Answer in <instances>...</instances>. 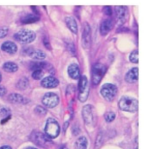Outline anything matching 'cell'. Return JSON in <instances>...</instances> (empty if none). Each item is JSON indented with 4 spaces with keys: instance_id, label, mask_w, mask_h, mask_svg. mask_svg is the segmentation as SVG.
<instances>
[{
    "instance_id": "6da1fadb",
    "label": "cell",
    "mask_w": 144,
    "mask_h": 149,
    "mask_svg": "<svg viewBox=\"0 0 144 149\" xmlns=\"http://www.w3.org/2000/svg\"><path fill=\"white\" fill-rule=\"evenodd\" d=\"M119 107L121 110L128 112H136L138 109V101L129 96L122 97L119 101Z\"/></svg>"
},
{
    "instance_id": "7a4b0ae2",
    "label": "cell",
    "mask_w": 144,
    "mask_h": 149,
    "mask_svg": "<svg viewBox=\"0 0 144 149\" xmlns=\"http://www.w3.org/2000/svg\"><path fill=\"white\" fill-rule=\"evenodd\" d=\"M45 133L48 138H56L60 133V126L56 120L53 118H49L47 120L45 126Z\"/></svg>"
},
{
    "instance_id": "3957f363",
    "label": "cell",
    "mask_w": 144,
    "mask_h": 149,
    "mask_svg": "<svg viewBox=\"0 0 144 149\" xmlns=\"http://www.w3.org/2000/svg\"><path fill=\"white\" fill-rule=\"evenodd\" d=\"M106 69L107 68L104 64L96 63L94 65L92 69V83L94 85H98L100 83L106 72Z\"/></svg>"
},
{
    "instance_id": "277c9868",
    "label": "cell",
    "mask_w": 144,
    "mask_h": 149,
    "mask_svg": "<svg viewBox=\"0 0 144 149\" xmlns=\"http://www.w3.org/2000/svg\"><path fill=\"white\" fill-rule=\"evenodd\" d=\"M79 99L81 102L86 101L89 93V88H88V79L87 77L83 75L80 77L79 84Z\"/></svg>"
},
{
    "instance_id": "5b68a950",
    "label": "cell",
    "mask_w": 144,
    "mask_h": 149,
    "mask_svg": "<svg viewBox=\"0 0 144 149\" xmlns=\"http://www.w3.org/2000/svg\"><path fill=\"white\" fill-rule=\"evenodd\" d=\"M100 93L106 100L112 101L117 94V88L112 84H105L101 88Z\"/></svg>"
},
{
    "instance_id": "8992f818",
    "label": "cell",
    "mask_w": 144,
    "mask_h": 149,
    "mask_svg": "<svg viewBox=\"0 0 144 149\" xmlns=\"http://www.w3.org/2000/svg\"><path fill=\"white\" fill-rule=\"evenodd\" d=\"M16 40L23 43H30L35 39V33L29 30H22L19 31L15 35Z\"/></svg>"
},
{
    "instance_id": "52a82bcc",
    "label": "cell",
    "mask_w": 144,
    "mask_h": 149,
    "mask_svg": "<svg viewBox=\"0 0 144 149\" xmlns=\"http://www.w3.org/2000/svg\"><path fill=\"white\" fill-rule=\"evenodd\" d=\"M31 141L41 148H48L51 145L50 138L40 132H34L31 136Z\"/></svg>"
},
{
    "instance_id": "ba28073f",
    "label": "cell",
    "mask_w": 144,
    "mask_h": 149,
    "mask_svg": "<svg viewBox=\"0 0 144 149\" xmlns=\"http://www.w3.org/2000/svg\"><path fill=\"white\" fill-rule=\"evenodd\" d=\"M42 103L48 108H54L59 103V97L55 93L49 92L43 96Z\"/></svg>"
},
{
    "instance_id": "9c48e42d",
    "label": "cell",
    "mask_w": 144,
    "mask_h": 149,
    "mask_svg": "<svg viewBox=\"0 0 144 149\" xmlns=\"http://www.w3.org/2000/svg\"><path fill=\"white\" fill-rule=\"evenodd\" d=\"M94 108L92 105L87 104L83 108L82 115L83 119L87 126H91L95 122V116H94Z\"/></svg>"
},
{
    "instance_id": "30bf717a",
    "label": "cell",
    "mask_w": 144,
    "mask_h": 149,
    "mask_svg": "<svg viewBox=\"0 0 144 149\" xmlns=\"http://www.w3.org/2000/svg\"><path fill=\"white\" fill-rule=\"evenodd\" d=\"M91 41V30L90 26L87 22L83 24V37H82V44L85 49H88Z\"/></svg>"
},
{
    "instance_id": "8fae6325",
    "label": "cell",
    "mask_w": 144,
    "mask_h": 149,
    "mask_svg": "<svg viewBox=\"0 0 144 149\" xmlns=\"http://www.w3.org/2000/svg\"><path fill=\"white\" fill-rule=\"evenodd\" d=\"M115 11H116V19H117L118 25H122L123 24L126 23V21L127 20V7H124V6H117L115 8Z\"/></svg>"
},
{
    "instance_id": "7c38bea8",
    "label": "cell",
    "mask_w": 144,
    "mask_h": 149,
    "mask_svg": "<svg viewBox=\"0 0 144 149\" xmlns=\"http://www.w3.org/2000/svg\"><path fill=\"white\" fill-rule=\"evenodd\" d=\"M59 84V81L52 76H48L41 81V86L47 88H56Z\"/></svg>"
},
{
    "instance_id": "4fadbf2b",
    "label": "cell",
    "mask_w": 144,
    "mask_h": 149,
    "mask_svg": "<svg viewBox=\"0 0 144 149\" xmlns=\"http://www.w3.org/2000/svg\"><path fill=\"white\" fill-rule=\"evenodd\" d=\"M125 79L127 83H130V84L136 83L138 80V68H133L132 69H131L127 73Z\"/></svg>"
},
{
    "instance_id": "5bb4252c",
    "label": "cell",
    "mask_w": 144,
    "mask_h": 149,
    "mask_svg": "<svg viewBox=\"0 0 144 149\" xmlns=\"http://www.w3.org/2000/svg\"><path fill=\"white\" fill-rule=\"evenodd\" d=\"M1 48L3 52H7L8 54H14L17 52V46L15 43L12 41H5L2 44Z\"/></svg>"
},
{
    "instance_id": "9a60e30c",
    "label": "cell",
    "mask_w": 144,
    "mask_h": 149,
    "mask_svg": "<svg viewBox=\"0 0 144 149\" xmlns=\"http://www.w3.org/2000/svg\"><path fill=\"white\" fill-rule=\"evenodd\" d=\"M113 28V21L111 19H105L100 25V33L102 36L107 35Z\"/></svg>"
},
{
    "instance_id": "2e32d148",
    "label": "cell",
    "mask_w": 144,
    "mask_h": 149,
    "mask_svg": "<svg viewBox=\"0 0 144 149\" xmlns=\"http://www.w3.org/2000/svg\"><path fill=\"white\" fill-rule=\"evenodd\" d=\"M27 54L31 56L32 58L36 59V60H42L46 57L45 52L40 50H33L32 48H28L27 49Z\"/></svg>"
},
{
    "instance_id": "e0dca14e",
    "label": "cell",
    "mask_w": 144,
    "mask_h": 149,
    "mask_svg": "<svg viewBox=\"0 0 144 149\" xmlns=\"http://www.w3.org/2000/svg\"><path fill=\"white\" fill-rule=\"evenodd\" d=\"M68 75L70 76V78H72V79H79L80 77V70L79 66L77 64H71L68 67Z\"/></svg>"
},
{
    "instance_id": "ac0fdd59",
    "label": "cell",
    "mask_w": 144,
    "mask_h": 149,
    "mask_svg": "<svg viewBox=\"0 0 144 149\" xmlns=\"http://www.w3.org/2000/svg\"><path fill=\"white\" fill-rule=\"evenodd\" d=\"M8 100L13 104H26L28 100L19 94H11L8 97Z\"/></svg>"
},
{
    "instance_id": "d6986e66",
    "label": "cell",
    "mask_w": 144,
    "mask_h": 149,
    "mask_svg": "<svg viewBox=\"0 0 144 149\" xmlns=\"http://www.w3.org/2000/svg\"><path fill=\"white\" fill-rule=\"evenodd\" d=\"M65 22L68 29L74 34L78 33V24L76 22L75 19L73 17H67L65 19Z\"/></svg>"
},
{
    "instance_id": "ffe728a7",
    "label": "cell",
    "mask_w": 144,
    "mask_h": 149,
    "mask_svg": "<svg viewBox=\"0 0 144 149\" xmlns=\"http://www.w3.org/2000/svg\"><path fill=\"white\" fill-rule=\"evenodd\" d=\"M40 18L36 15H26L21 18V22L23 24H32L39 21Z\"/></svg>"
},
{
    "instance_id": "44dd1931",
    "label": "cell",
    "mask_w": 144,
    "mask_h": 149,
    "mask_svg": "<svg viewBox=\"0 0 144 149\" xmlns=\"http://www.w3.org/2000/svg\"><path fill=\"white\" fill-rule=\"evenodd\" d=\"M88 141L85 136H80L75 142V149H87Z\"/></svg>"
},
{
    "instance_id": "7402d4cb",
    "label": "cell",
    "mask_w": 144,
    "mask_h": 149,
    "mask_svg": "<svg viewBox=\"0 0 144 149\" xmlns=\"http://www.w3.org/2000/svg\"><path fill=\"white\" fill-rule=\"evenodd\" d=\"M3 69L7 72H15L18 70V65L13 62H7L3 65Z\"/></svg>"
},
{
    "instance_id": "603a6c76",
    "label": "cell",
    "mask_w": 144,
    "mask_h": 149,
    "mask_svg": "<svg viewBox=\"0 0 144 149\" xmlns=\"http://www.w3.org/2000/svg\"><path fill=\"white\" fill-rule=\"evenodd\" d=\"M47 67H50V65L46 62H40V63H37V62H34L31 63L30 68L31 70H42L43 68H47Z\"/></svg>"
},
{
    "instance_id": "cb8c5ba5",
    "label": "cell",
    "mask_w": 144,
    "mask_h": 149,
    "mask_svg": "<svg viewBox=\"0 0 144 149\" xmlns=\"http://www.w3.org/2000/svg\"><path fill=\"white\" fill-rule=\"evenodd\" d=\"M28 79H26V78H23V79H21L19 82H18V84H17V88H19V89H21V90H23L26 87L28 86Z\"/></svg>"
},
{
    "instance_id": "d4e9b609",
    "label": "cell",
    "mask_w": 144,
    "mask_h": 149,
    "mask_svg": "<svg viewBox=\"0 0 144 149\" xmlns=\"http://www.w3.org/2000/svg\"><path fill=\"white\" fill-rule=\"evenodd\" d=\"M130 61L133 63H138V51L134 50L130 55Z\"/></svg>"
},
{
    "instance_id": "484cf974",
    "label": "cell",
    "mask_w": 144,
    "mask_h": 149,
    "mask_svg": "<svg viewBox=\"0 0 144 149\" xmlns=\"http://www.w3.org/2000/svg\"><path fill=\"white\" fill-rule=\"evenodd\" d=\"M115 114L114 112H111V111L107 112L104 115V119H105V120L107 122H111V121H113L115 120Z\"/></svg>"
},
{
    "instance_id": "4316f807",
    "label": "cell",
    "mask_w": 144,
    "mask_h": 149,
    "mask_svg": "<svg viewBox=\"0 0 144 149\" xmlns=\"http://www.w3.org/2000/svg\"><path fill=\"white\" fill-rule=\"evenodd\" d=\"M43 77V70H35L32 73V78L35 80H39Z\"/></svg>"
},
{
    "instance_id": "83f0119b",
    "label": "cell",
    "mask_w": 144,
    "mask_h": 149,
    "mask_svg": "<svg viewBox=\"0 0 144 149\" xmlns=\"http://www.w3.org/2000/svg\"><path fill=\"white\" fill-rule=\"evenodd\" d=\"M102 142H103V136H102V133H100L98 135L97 138H96L95 141V148H99L101 145H102Z\"/></svg>"
},
{
    "instance_id": "f1b7e54d",
    "label": "cell",
    "mask_w": 144,
    "mask_h": 149,
    "mask_svg": "<svg viewBox=\"0 0 144 149\" xmlns=\"http://www.w3.org/2000/svg\"><path fill=\"white\" fill-rule=\"evenodd\" d=\"M35 112L38 116H44V115L47 114V110H45L43 107H41V106H37V107H35Z\"/></svg>"
},
{
    "instance_id": "f546056e",
    "label": "cell",
    "mask_w": 144,
    "mask_h": 149,
    "mask_svg": "<svg viewBox=\"0 0 144 149\" xmlns=\"http://www.w3.org/2000/svg\"><path fill=\"white\" fill-rule=\"evenodd\" d=\"M8 32V27L4 26V27L0 28V39H1V38H4V37L7 36Z\"/></svg>"
},
{
    "instance_id": "4dcf8cb0",
    "label": "cell",
    "mask_w": 144,
    "mask_h": 149,
    "mask_svg": "<svg viewBox=\"0 0 144 149\" xmlns=\"http://www.w3.org/2000/svg\"><path fill=\"white\" fill-rule=\"evenodd\" d=\"M104 13L106 15H112V10L110 6H105L104 8Z\"/></svg>"
},
{
    "instance_id": "1f68e13d",
    "label": "cell",
    "mask_w": 144,
    "mask_h": 149,
    "mask_svg": "<svg viewBox=\"0 0 144 149\" xmlns=\"http://www.w3.org/2000/svg\"><path fill=\"white\" fill-rule=\"evenodd\" d=\"M70 46H71V47H67V49H68V51L71 52V53H72V54H74L75 53V47H74V46H73V44H72V41H70L69 43H68Z\"/></svg>"
},
{
    "instance_id": "d6a6232c",
    "label": "cell",
    "mask_w": 144,
    "mask_h": 149,
    "mask_svg": "<svg viewBox=\"0 0 144 149\" xmlns=\"http://www.w3.org/2000/svg\"><path fill=\"white\" fill-rule=\"evenodd\" d=\"M6 92H7V90H6V88L4 87L0 86V96H3L4 94H6Z\"/></svg>"
},
{
    "instance_id": "836d02e7",
    "label": "cell",
    "mask_w": 144,
    "mask_h": 149,
    "mask_svg": "<svg viewBox=\"0 0 144 149\" xmlns=\"http://www.w3.org/2000/svg\"><path fill=\"white\" fill-rule=\"evenodd\" d=\"M43 43L45 44V46H46V47H47V48H48V49H50V48H51V47L48 45V40L47 39L43 40Z\"/></svg>"
},
{
    "instance_id": "e575fe53",
    "label": "cell",
    "mask_w": 144,
    "mask_h": 149,
    "mask_svg": "<svg viewBox=\"0 0 144 149\" xmlns=\"http://www.w3.org/2000/svg\"><path fill=\"white\" fill-rule=\"evenodd\" d=\"M0 149H12L11 148V147H9V146H3V147H1Z\"/></svg>"
},
{
    "instance_id": "d590c367",
    "label": "cell",
    "mask_w": 144,
    "mask_h": 149,
    "mask_svg": "<svg viewBox=\"0 0 144 149\" xmlns=\"http://www.w3.org/2000/svg\"><path fill=\"white\" fill-rule=\"evenodd\" d=\"M59 149H67V147H65V146H62V147H61Z\"/></svg>"
},
{
    "instance_id": "8d00e7d4",
    "label": "cell",
    "mask_w": 144,
    "mask_h": 149,
    "mask_svg": "<svg viewBox=\"0 0 144 149\" xmlns=\"http://www.w3.org/2000/svg\"><path fill=\"white\" fill-rule=\"evenodd\" d=\"M26 149H36V148H26Z\"/></svg>"
},
{
    "instance_id": "74e56055",
    "label": "cell",
    "mask_w": 144,
    "mask_h": 149,
    "mask_svg": "<svg viewBox=\"0 0 144 149\" xmlns=\"http://www.w3.org/2000/svg\"><path fill=\"white\" fill-rule=\"evenodd\" d=\"M1 80H2V75H1V73H0V82H1Z\"/></svg>"
},
{
    "instance_id": "f35d334b",
    "label": "cell",
    "mask_w": 144,
    "mask_h": 149,
    "mask_svg": "<svg viewBox=\"0 0 144 149\" xmlns=\"http://www.w3.org/2000/svg\"><path fill=\"white\" fill-rule=\"evenodd\" d=\"M136 149H137V148H136Z\"/></svg>"
}]
</instances>
